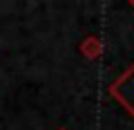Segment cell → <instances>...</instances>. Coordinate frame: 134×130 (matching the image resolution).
I'll use <instances>...</instances> for the list:
<instances>
[{"mask_svg":"<svg viewBox=\"0 0 134 130\" xmlns=\"http://www.w3.org/2000/svg\"><path fill=\"white\" fill-rule=\"evenodd\" d=\"M132 7H134V2H132Z\"/></svg>","mask_w":134,"mask_h":130,"instance_id":"obj_3","label":"cell"},{"mask_svg":"<svg viewBox=\"0 0 134 130\" xmlns=\"http://www.w3.org/2000/svg\"><path fill=\"white\" fill-rule=\"evenodd\" d=\"M100 52H103V43H100L98 36H87V38H83V43H81V54H83L85 58L94 61V58L100 56Z\"/></svg>","mask_w":134,"mask_h":130,"instance_id":"obj_1","label":"cell"},{"mask_svg":"<svg viewBox=\"0 0 134 130\" xmlns=\"http://www.w3.org/2000/svg\"><path fill=\"white\" fill-rule=\"evenodd\" d=\"M56 130H67V128H56Z\"/></svg>","mask_w":134,"mask_h":130,"instance_id":"obj_2","label":"cell"}]
</instances>
